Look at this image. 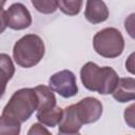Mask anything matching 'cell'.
<instances>
[{
    "label": "cell",
    "mask_w": 135,
    "mask_h": 135,
    "mask_svg": "<svg viewBox=\"0 0 135 135\" xmlns=\"http://www.w3.org/2000/svg\"><path fill=\"white\" fill-rule=\"evenodd\" d=\"M80 79L83 86L100 95L112 94L116 88L119 77L111 66H98L95 62L89 61L80 70Z\"/></svg>",
    "instance_id": "obj_1"
},
{
    "label": "cell",
    "mask_w": 135,
    "mask_h": 135,
    "mask_svg": "<svg viewBox=\"0 0 135 135\" xmlns=\"http://www.w3.org/2000/svg\"><path fill=\"white\" fill-rule=\"evenodd\" d=\"M44 53V42L36 34H26L22 36L13 47V58L15 62L25 69L38 64L43 58Z\"/></svg>",
    "instance_id": "obj_2"
},
{
    "label": "cell",
    "mask_w": 135,
    "mask_h": 135,
    "mask_svg": "<svg viewBox=\"0 0 135 135\" xmlns=\"http://www.w3.org/2000/svg\"><path fill=\"white\" fill-rule=\"evenodd\" d=\"M38 97L34 89L23 88L16 91L2 111V115L13 118L20 123L25 122L37 110Z\"/></svg>",
    "instance_id": "obj_3"
},
{
    "label": "cell",
    "mask_w": 135,
    "mask_h": 135,
    "mask_svg": "<svg viewBox=\"0 0 135 135\" xmlns=\"http://www.w3.org/2000/svg\"><path fill=\"white\" fill-rule=\"evenodd\" d=\"M95 52L104 58H116L124 50V39L119 30L105 27L98 31L93 37Z\"/></svg>",
    "instance_id": "obj_4"
},
{
    "label": "cell",
    "mask_w": 135,
    "mask_h": 135,
    "mask_svg": "<svg viewBox=\"0 0 135 135\" xmlns=\"http://www.w3.org/2000/svg\"><path fill=\"white\" fill-rule=\"evenodd\" d=\"M49 85L52 91L63 98H70L78 93V85L75 74L70 70H62L49 78Z\"/></svg>",
    "instance_id": "obj_5"
},
{
    "label": "cell",
    "mask_w": 135,
    "mask_h": 135,
    "mask_svg": "<svg viewBox=\"0 0 135 135\" xmlns=\"http://www.w3.org/2000/svg\"><path fill=\"white\" fill-rule=\"evenodd\" d=\"M75 105L78 117L82 124L96 122L102 115V103L95 97H85Z\"/></svg>",
    "instance_id": "obj_6"
},
{
    "label": "cell",
    "mask_w": 135,
    "mask_h": 135,
    "mask_svg": "<svg viewBox=\"0 0 135 135\" xmlns=\"http://www.w3.org/2000/svg\"><path fill=\"white\" fill-rule=\"evenodd\" d=\"M5 14L7 26L12 30H24L32 24L31 13L27 7L22 3H13L7 8V11H5Z\"/></svg>",
    "instance_id": "obj_7"
},
{
    "label": "cell",
    "mask_w": 135,
    "mask_h": 135,
    "mask_svg": "<svg viewBox=\"0 0 135 135\" xmlns=\"http://www.w3.org/2000/svg\"><path fill=\"white\" fill-rule=\"evenodd\" d=\"M58 133L62 135H74L79 134L80 129L82 127V122L80 121L76 105L71 104L63 109L61 120L58 123Z\"/></svg>",
    "instance_id": "obj_8"
},
{
    "label": "cell",
    "mask_w": 135,
    "mask_h": 135,
    "mask_svg": "<svg viewBox=\"0 0 135 135\" xmlns=\"http://www.w3.org/2000/svg\"><path fill=\"white\" fill-rule=\"evenodd\" d=\"M84 17L92 24L102 23L109 17V8L102 0H86Z\"/></svg>",
    "instance_id": "obj_9"
},
{
    "label": "cell",
    "mask_w": 135,
    "mask_h": 135,
    "mask_svg": "<svg viewBox=\"0 0 135 135\" xmlns=\"http://www.w3.org/2000/svg\"><path fill=\"white\" fill-rule=\"evenodd\" d=\"M113 98L118 102H129L135 99V79L133 77L119 78L118 83L112 92Z\"/></svg>",
    "instance_id": "obj_10"
},
{
    "label": "cell",
    "mask_w": 135,
    "mask_h": 135,
    "mask_svg": "<svg viewBox=\"0 0 135 135\" xmlns=\"http://www.w3.org/2000/svg\"><path fill=\"white\" fill-rule=\"evenodd\" d=\"M37 97H38V105H37V112H43L51 110L55 108L56 104V97L53 93L52 89L46 85H37L34 88Z\"/></svg>",
    "instance_id": "obj_11"
},
{
    "label": "cell",
    "mask_w": 135,
    "mask_h": 135,
    "mask_svg": "<svg viewBox=\"0 0 135 135\" xmlns=\"http://www.w3.org/2000/svg\"><path fill=\"white\" fill-rule=\"evenodd\" d=\"M14 74H15V66L12 58L7 54L1 53L0 54V99L5 93V89L8 80L12 79Z\"/></svg>",
    "instance_id": "obj_12"
},
{
    "label": "cell",
    "mask_w": 135,
    "mask_h": 135,
    "mask_svg": "<svg viewBox=\"0 0 135 135\" xmlns=\"http://www.w3.org/2000/svg\"><path fill=\"white\" fill-rule=\"evenodd\" d=\"M62 113H63V109L56 105L55 108L47 110V111L36 112V118L40 123L46 127L53 128V127H56L61 120Z\"/></svg>",
    "instance_id": "obj_13"
},
{
    "label": "cell",
    "mask_w": 135,
    "mask_h": 135,
    "mask_svg": "<svg viewBox=\"0 0 135 135\" xmlns=\"http://www.w3.org/2000/svg\"><path fill=\"white\" fill-rule=\"evenodd\" d=\"M21 123L13 118L1 115L0 116V135H18L20 133Z\"/></svg>",
    "instance_id": "obj_14"
},
{
    "label": "cell",
    "mask_w": 135,
    "mask_h": 135,
    "mask_svg": "<svg viewBox=\"0 0 135 135\" xmlns=\"http://www.w3.org/2000/svg\"><path fill=\"white\" fill-rule=\"evenodd\" d=\"M59 9L69 16H76L80 13L83 0H57Z\"/></svg>",
    "instance_id": "obj_15"
},
{
    "label": "cell",
    "mask_w": 135,
    "mask_h": 135,
    "mask_svg": "<svg viewBox=\"0 0 135 135\" xmlns=\"http://www.w3.org/2000/svg\"><path fill=\"white\" fill-rule=\"evenodd\" d=\"M33 6L41 14H53L58 8L57 0H31Z\"/></svg>",
    "instance_id": "obj_16"
},
{
    "label": "cell",
    "mask_w": 135,
    "mask_h": 135,
    "mask_svg": "<svg viewBox=\"0 0 135 135\" xmlns=\"http://www.w3.org/2000/svg\"><path fill=\"white\" fill-rule=\"evenodd\" d=\"M27 134L28 135H33V134H37V135H40V134H50V131L46 130L45 128H43L42 123H33L31 126V129L27 131Z\"/></svg>",
    "instance_id": "obj_17"
},
{
    "label": "cell",
    "mask_w": 135,
    "mask_h": 135,
    "mask_svg": "<svg viewBox=\"0 0 135 135\" xmlns=\"http://www.w3.org/2000/svg\"><path fill=\"white\" fill-rule=\"evenodd\" d=\"M133 109H134V104L132 103L124 111V120L131 128H134V111H133Z\"/></svg>",
    "instance_id": "obj_18"
},
{
    "label": "cell",
    "mask_w": 135,
    "mask_h": 135,
    "mask_svg": "<svg viewBox=\"0 0 135 135\" xmlns=\"http://www.w3.org/2000/svg\"><path fill=\"white\" fill-rule=\"evenodd\" d=\"M7 27V22H6V14L5 11L0 7V34H2Z\"/></svg>",
    "instance_id": "obj_19"
},
{
    "label": "cell",
    "mask_w": 135,
    "mask_h": 135,
    "mask_svg": "<svg viewBox=\"0 0 135 135\" xmlns=\"http://www.w3.org/2000/svg\"><path fill=\"white\" fill-rule=\"evenodd\" d=\"M6 0H0V7H3V5L5 4Z\"/></svg>",
    "instance_id": "obj_20"
}]
</instances>
